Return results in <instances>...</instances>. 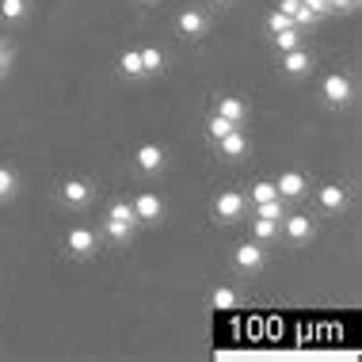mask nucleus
Masks as SVG:
<instances>
[{
    "label": "nucleus",
    "instance_id": "nucleus-13",
    "mask_svg": "<svg viewBox=\"0 0 362 362\" xmlns=\"http://www.w3.org/2000/svg\"><path fill=\"white\" fill-rule=\"evenodd\" d=\"M347 191L339 187V183H325V187H317V206L325 214H344L347 210Z\"/></svg>",
    "mask_w": 362,
    "mask_h": 362
},
{
    "label": "nucleus",
    "instance_id": "nucleus-25",
    "mask_svg": "<svg viewBox=\"0 0 362 362\" xmlns=\"http://www.w3.org/2000/svg\"><path fill=\"white\" fill-rule=\"evenodd\" d=\"M267 199H279L275 180H256V183H252V199H248V206H252V202H267Z\"/></svg>",
    "mask_w": 362,
    "mask_h": 362
},
{
    "label": "nucleus",
    "instance_id": "nucleus-14",
    "mask_svg": "<svg viewBox=\"0 0 362 362\" xmlns=\"http://www.w3.org/2000/svg\"><path fill=\"white\" fill-rule=\"evenodd\" d=\"M214 115H221V119L244 126V122H248V103H244L240 95H221L218 107H214Z\"/></svg>",
    "mask_w": 362,
    "mask_h": 362
},
{
    "label": "nucleus",
    "instance_id": "nucleus-27",
    "mask_svg": "<svg viewBox=\"0 0 362 362\" xmlns=\"http://www.w3.org/2000/svg\"><path fill=\"white\" fill-rule=\"evenodd\" d=\"M12 65H16V50H12V42H4V38H0V81L12 73Z\"/></svg>",
    "mask_w": 362,
    "mask_h": 362
},
{
    "label": "nucleus",
    "instance_id": "nucleus-7",
    "mask_svg": "<svg viewBox=\"0 0 362 362\" xmlns=\"http://www.w3.org/2000/svg\"><path fill=\"white\" fill-rule=\"evenodd\" d=\"M134 218H138V225H160L164 221V199L160 194H153V191H141V194H134Z\"/></svg>",
    "mask_w": 362,
    "mask_h": 362
},
{
    "label": "nucleus",
    "instance_id": "nucleus-18",
    "mask_svg": "<svg viewBox=\"0 0 362 362\" xmlns=\"http://www.w3.org/2000/svg\"><path fill=\"white\" fill-rule=\"evenodd\" d=\"M252 218H267V221H282L286 218V199H267V202H252Z\"/></svg>",
    "mask_w": 362,
    "mask_h": 362
},
{
    "label": "nucleus",
    "instance_id": "nucleus-29",
    "mask_svg": "<svg viewBox=\"0 0 362 362\" xmlns=\"http://www.w3.org/2000/svg\"><path fill=\"white\" fill-rule=\"evenodd\" d=\"M301 8H309V12L317 16V19L328 16V0H301Z\"/></svg>",
    "mask_w": 362,
    "mask_h": 362
},
{
    "label": "nucleus",
    "instance_id": "nucleus-1",
    "mask_svg": "<svg viewBox=\"0 0 362 362\" xmlns=\"http://www.w3.org/2000/svg\"><path fill=\"white\" fill-rule=\"evenodd\" d=\"M320 100H325L332 111L351 107V100H355V84H351V76L347 73H328L325 81H320Z\"/></svg>",
    "mask_w": 362,
    "mask_h": 362
},
{
    "label": "nucleus",
    "instance_id": "nucleus-17",
    "mask_svg": "<svg viewBox=\"0 0 362 362\" xmlns=\"http://www.w3.org/2000/svg\"><path fill=\"white\" fill-rule=\"evenodd\" d=\"M119 69H122V76H130V81H145V65H141V50H138V46L122 50Z\"/></svg>",
    "mask_w": 362,
    "mask_h": 362
},
{
    "label": "nucleus",
    "instance_id": "nucleus-22",
    "mask_svg": "<svg viewBox=\"0 0 362 362\" xmlns=\"http://www.w3.org/2000/svg\"><path fill=\"white\" fill-rule=\"evenodd\" d=\"M301 27H286V31H279V35H271V42H275V50L279 54H286V50H293V46H301Z\"/></svg>",
    "mask_w": 362,
    "mask_h": 362
},
{
    "label": "nucleus",
    "instance_id": "nucleus-23",
    "mask_svg": "<svg viewBox=\"0 0 362 362\" xmlns=\"http://www.w3.org/2000/svg\"><path fill=\"white\" fill-rule=\"evenodd\" d=\"M107 218H111V221H134V225H138L130 199H111V206H107Z\"/></svg>",
    "mask_w": 362,
    "mask_h": 362
},
{
    "label": "nucleus",
    "instance_id": "nucleus-24",
    "mask_svg": "<svg viewBox=\"0 0 362 362\" xmlns=\"http://www.w3.org/2000/svg\"><path fill=\"white\" fill-rule=\"evenodd\" d=\"M16 191H19V175H16L12 168H4V164H0V202L16 199Z\"/></svg>",
    "mask_w": 362,
    "mask_h": 362
},
{
    "label": "nucleus",
    "instance_id": "nucleus-31",
    "mask_svg": "<svg viewBox=\"0 0 362 362\" xmlns=\"http://www.w3.org/2000/svg\"><path fill=\"white\" fill-rule=\"evenodd\" d=\"M229 4H233V0H210V8H218V12H225Z\"/></svg>",
    "mask_w": 362,
    "mask_h": 362
},
{
    "label": "nucleus",
    "instance_id": "nucleus-20",
    "mask_svg": "<svg viewBox=\"0 0 362 362\" xmlns=\"http://www.w3.org/2000/svg\"><path fill=\"white\" fill-rule=\"evenodd\" d=\"M138 50H141L145 76H156V73H164V50H160V46H138Z\"/></svg>",
    "mask_w": 362,
    "mask_h": 362
},
{
    "label": "nucleus",
    "instance_id": "nucleus-15",
    "mask_svg": "<svg viewBox=\"0 0 362 362\" xmlns=\"http://www.w3.org/2000/svg\"><path fill=\"white\" fill-rule=\"evenodd\" d=\"M134 233H138V225H134V221H111V218L100 221V237H107L111 244H130Z\"/></svg>",
    "mask_w": 362,
    "mask_h": 362
},
{
    "label": "nucleus",
    "instance_id": "nucleus-21",
    "mask_svg": "<svg viewBox=\"0 0 362 362\" xmlns=\"http://www.w3.org/2000/svg\"><path fill=\"white\" fill-rule=\"evenodd\" d=\"M252 240H256V244H271V240H279V221L252 218Z\"/></svg>",
    "mask_w": 362,
    "mask_h": 362
},
{
    "label": "nucleus",
    "instance_id": "nucleus-4",
    "mask_svg": "<svg viewBox=\"0 0 362 362\" xmlns=\"http://www.w3.org/2000/svg\"><path fill=\"white\" fill-rule=\"evenodd\" d=\"M214 218L221 225H237L248 218V194L244 191H221L218 199H214Z\"/></svg>",
    "mask_w": 362,
    "mask_h": 362
},
{
    "label": "nucleus",
    "instance_id": "nucleus-6",
    "mask_svg": "<svg viewBox=\"0 0 362 362\" xmlns=\"http://www.w3.org/2000/svg\"><path fill=\"white\" fill-rule=\"evenodd\" d=\"M92 199H95V187H92V180H84V175H69V180L62 183V202L69 210L92 206Z\"/></svg>",
    "mask_w": 362,
    "mask_h": 362
},
{
    "label": "nucleus",
    "instance_id": "nucleus-5",
    "mask_svg": "<svg viewBox=\"0 0 362 362\" xmlns=\"http://www.w3.org/2000/svg\"><path fill=\"white\" fill-rule=\"evenodd\" d=\"M279 237H286L290 244H309L317 237V221H313L309 214H286V218L279 221Z\"/></svg>",
    "mask_w": 362,
    "mask_h": 362
},
{
    "label": "nucleus",
    "instance_id": "nucleus-8",
    "mask_svg": "<svg viewBox=\"0 0 362 362\" xmlns=\"http://www.w3.org/2000/svg\"><path fill=\"white\" fill-rule=\"evenodd\" d=\"M134 164H138V172H145V175H160L164 164H168V153L156 141H141L138 153H134Z\"/></svg>",
    "mask_w": 362,
    "mask_h": 362
},
{
    "label": "nucleus",
    "instance_id": "nucleus-16",
    "mask_svg": "<svg viewBox=\"0 0 362 362\" xmlns=\"http://www.w3.org/2000/svg\"><path fill=\"white\" fill-rule=\"evenodd\" d=\"M240 305V293L229 286V282H221V286H214V293H210V309L214 313H233Z\"/></svg>",
    "mask_w": 362,
    "mask_h": 362
},
{
    "label": "nucleus",
    "instance_id": "nucleus-9",
    "mask_svg": "<svg viewBox=\"0 0 362 362\" xmlns=\"http://www.w3.org/2000/svg\"><path fill=\"white\" fill-rule=\"evenodd\" d=\"M313 65H317V57H313V50H305V46H293V50H286V54H279V69L286 73V76H305V73H313Z\"/></svg>",
    "mask_w": 362,
    "mask_h": 362
},
{
    "label": "nucleus",
    "instance_id": "nucleus-30",
    "mask_svg": "<svg viewBox=\"0 0 362 362\" xmlns=\"http://www.w3.org/2000/svg\"><path fill=\"white\" fill-rule=\"evenodd\" d=\"M301 8V0H279V12H286L290 19H293V12Z\"/></svg>",
    "mask_w": 362,
    "mask_h": 362
},
{
    "label": "nucleus",
    "instance_id": "nucleus-32",
    "mask_svg": "<svg viewBox=\"0 0 362 362\" xmlns=\"http://www.w3.org/2000/svg\"><path fill=\"white\" fill-rule=\"evenodd\" d=\"M149 4H153V0H149Z\"/></svg>",
    "mask_w": 362,
    "mask_h": 362
},
{
    "label": "nucleus",
    "instance_id": "nucleus-12",
    "mask_svg": "<svg viewBox=\"0 0 362 362\" xmlns=\"http://www.w3.org/2000/svg\"><path fill=\"white\" fill-rule=\"evenodd\" d=\"M275 191H279V199H286V202H298V199H305L309 194V175L305 172H282L279 180H275Z\"/></svg>",
    "mask_w": 362,
    "mask_h": 362
},
{
    "label": "nucleus",
    "instance_id": "nucleus-2",
    "mask_svg": "<svg viewBox=\"0 0 362 362\" xmlns=\"http://www.w3.org/2000/svg\"><path fill=\"white\" fill-rule=\"evenodd\" d=\"M65 252L81 263L92 259L95 252H100V233H95L92 225H73V229L65 233Z\"/></svg>",
    "mask_w": 362,
    "mask_h": 362
},
{
    "label": "nucleus",
    "instance_id": "nucleus-19",
    "mask_svg": "<svg viewBox=\"0 0 362 362\" xmlns=\"http://www.w3.org/2000/svg\"><path fill=\"white\" fill-rule=\"evenodd\" d=\"M31 12V0H0V19L4 23H19V19H27Z\"/></svg>",
    "mask_w": 362,
    "mask_h": 362
},
{
    "label": "nucleus",
    "instance_id": "nucleus-3",
    "mask_svg": "<svg viewBox=\"0 0 362 362\" xmlns=\"http://www.w3.org/2000/svg\"><path fill=\"white\" fill-rule=\"evenodd\" d=\"M233 267L240 275H259L267 267V244H256V240H240L233 248Z\"/></svg>",
    "mask_w": 362,
    "mask_h": 362
},
{
    "label": "nucleus",
    "instance_id": "nucleus-11",
    "mask_svg": "<svg viewBox=\"0 0 362 362\" xmlns=\"http://www.w3.org/2000/svg\"><path fill=\"white\" fill-rule=\"evenodd\" d=\"M175 31L183 38H202L210 31V16L202 12V8H183V12L175 16Z\"/></svg>",
    "mask_w": 362,
    "mask_h": 362
},
{
    "label": "nucleus",
    "instance_id": "nucleus-28",
    "mask_svg": "<svg viewBox=\"0 0 362 362\" xmlns=\"http://www.w3.org/2000/svg\"><path fill=\"white\" fill-rule=\"evenodd\" d=\"M286 27H298V23H293L286 12H279V8H275V12L267 16V31H271V35H279V31H286Z\"/></svg>",
    "mask_w": 362,
    "mask_h": 362
},
{
    "label": "nucleus",
    "instance_id": "nucleus-10",
    "mask_svg": "<svg viewBox=\"0 0 362 362\" xmlns=\"http://www.w3.org/2000/svg\"><path fill=\"white\" fill-rule=\"evenodd\" d=\"M214 145H218V156H221V160H244V156L252 153V141H248V134H244V126L229 130L225 138H218Z\"/></svg>",
    "mask_w": 362,
    "mask_h": 362
},
{
    "label": "nucleus",
    "instance_id": "nucleus-26",
    "mask_svg": "<svg viewBox=\"0 0 362 362\" xmlns=\"http://www.w3.org/2000/svg\"><path fill=\"white\" fill-rule=\"evenodd\" d=\"M229 130H237V122L221 119V115H210V122H206V134H210V141L225 138V134H229Z\"/></svg>",
    "mask_w": 362,
    "mask_h": 362
}]
</instances>
